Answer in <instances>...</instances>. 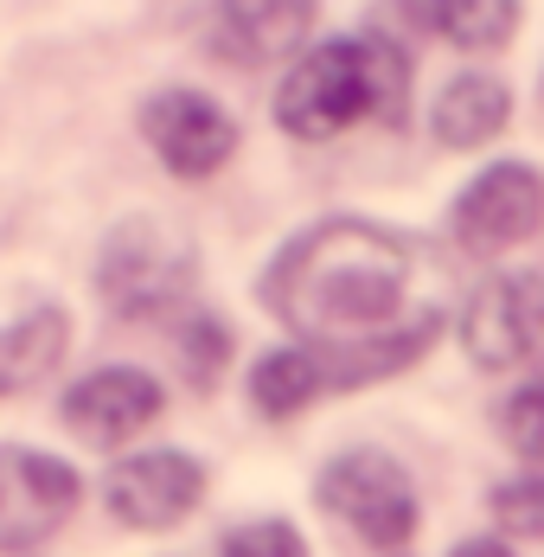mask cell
Masks as SVG:
<instances>
[{
  "instance_id": "obj_13",
  "label": "cell",
  "mask_w": 544,
  "mask_h": 557,
  "mask_svg": "<svg viewBox=\"0 0 544 557\" xmlns=\"http://www.w3.org/2000/svg\"><path fill=\"white\" fill-rule=\"evenodd\" d=\"M64 346H71V314L64 308H33V314L7 321L0 327V404L33 391L39 379H52Z\"/></svg>"
},
{
  "instance_id": "obj_6",
  "label": "cell",
  "mask_w": 544,
  "mask_h": 557,
  "mask_svg": "<svg viewBox=\"0 0 544 557\" xmlns=\"http://www.w3.org/2000/svg\"><path fill=\"white\" fill-rule=\"evenodd\" d=\"M544 339V276L532 270H493L461 308V352L481 372H512Z\"/></svg>"
},
{
  "instance_id": "obj_14",
  "label": "cell",
  "mask_w": 544,
  "mask_h": 557,
  "mask_svg": "<svg viewBox=\"0 0 544 557\" xmlns=\"http://www.w3.org/2000/svg\"><path fill=\"white\" fill-rule=\"evenodd\" d=\"M397 13L461 52H493L519 26V0H397Z\"/></svg>"
},
{
  "instance_id": "obj_1",
  "label": "cell",
  "mask_w": 544,
  "mask_h": 557,
  "mask_svg": "<svg viewBox=\"0 0 544 557\" xmlns=\"http://www.w3.org/2000/svg\"><path fill=\"white\" fill-rule=\"evenodd\" d=\"M263 308L314 346L333 391L404 372L442 334V276L410 231L321 219L295 231L263 270Z\"/></svg>"
},
{
  "instance_id": "obj_5",
  "label": "cell",
  "mask_w": 544,
  "mask_h": 557,
  "mask_svg": "<svg viewBox=\"0 0 544 557\" xmlns=\"http://www.w3.org/2000/svg\"><path fill=\"white\" fill-rule=\"evenodd\" d=\"M539 224H544V173L532 161H493L448 206L455 244L474 250V257H499V250L526 244Z\"/></svg>"
},
{
  "instance_id": "obj_18",
  "label": "cell",
  "mask_w": 544,
  "mask_h": 557,
  "mask_svg": "<svg viewBox=\"0 0 544 557\" xmlns=\"http://www.w3.org/2000/svg\"><path fill=\"white\" fill-rule=\"evenodd\" d=\"M224 557H308V539L288 519H250L224 532Z\"/></svg>"
},
{
  "instance_id": "obj_19",
  "label": "cell",
  "mask_w": 544,
  "mask_h": 557,
  "mask_svg": "<svg viewBox=\"0 0 544 557\" xmlns=\"http://www.w3.org/2000/svg\"><path fill=\"white\" fill-rule=\"evenodd\" d=\"M224 352H231V346H224V327H218V321H186V339H180V359L193 366V379H212Z\"/></svg>"
},
{
  "instance_id": "obj_12",
  "label": "cell",
  "mask_w": 544,
  "mask_h": 557,
  "mask_svg": "<svg viewBox=\"0 0 544 557\" xmlns=\"http://www.w3.org/2000/svg\"><path fill=\"white\" fill-rule=\"evenodd\" d=\"M506 122H512V90H506L499 77H487V71H461V77H448L442 97H435V110H430L435 141L455 148V154L487 148Z\"/></svg>"
},
{
  "instance_id": "obj_15",
  "label": "cell",
  "mask_w": 544,
  "mask_h": 557,
  "mask_svg": "<svg viewBox=\"0 0 544 557\" xmlns=\"http://www.w3.org/2000/svg\"><path fill=\"white\" fill-rule=\"evenodd\" d=\"M321 391H333L326 379L321 352L314 346H270L257 366H250V404H257V417H270V423H288V417H301Z\"/></svg>"
},
{
  "instance_id": "obj_11",
  "label": "cell",
  "mask_w": 544,
  "mask_h": 557,
  "mask_svg": "<svg viewBox=\"0 0 544 557\" xmlns=\"http://www.w3.org/2000/svg\"><path fill=\"white\" fill-rule=\"evenodd\" d=\"M314 0H206L212 46L237 64H275L314 33Z\"/></svg>"
},
{
  "instance_id": "obj_17",
  "label": "cell",
  "mask_w": 544,
  "mask_h": 557,
  "mask_svg": "<svg viewBox=\"0 0 544 557\" xmlns=\"http://www.w3.org/2000/svg\"><path fill=\"white\" fill-rule=\"evenodd\" d=\"M499 423H506V443L519 448L526 461H544V379L512 391L506 410H499Z\"/></svg>"
},
{
  "instance_id": "obj_10",
  "label": "cell",
  "mask_w": 544,
  "mask_h": 557,
  "mask_svg": "<svg viewBox=\"0 0 544 557\" xmlns=\"http://www.w3.org/2000/svg\"><path fill=\"white\" fill-rule=\"evenodd\" d=\"M161 410H166V391H161V379L141 372V366H97V372H84L77 385L64 391V404H58V417H64L90 448L135 443Z\"/></svg>"
},
{
  "instance_id": "obj_7",
  "label": "cell",
  "mask_w": 544,
  "mask_h": 557,
  "mask_svg": "<svg viewBox=\"0 0 544 557\" xmlns=\"http://www.w3.org/2000/svg\"><path fill=\"white\" fill-rule=\"evenodd\" d=\"M84 481L46 448L0 443V552H33L77 512Z\"/></svg>"
},
{
  "instance_id": "obj_9",
  "label": "cell",
  "mask_w": 544,
  "mask_h": 557,
  "mask_svg": "<svg viewBox=\"0 0 544 557\" xmlns=\"http://www.w3.org/2000/svg\"><path fill=\"white\" fill-rule=\"evenodd\" d=\"M103 500L135 532H166L206 500V468L186 448H141V455H122L109 468Z\"/></svg>"
},
{
  "instance_id": "obj_20",
  "label": "cell",
  "mask_w": 544,
  "mask_h": 557,
  "mask_svg": "<svg viewBox=\"0 0 544 557\" xmlns=\"http://www.w3.org/2000/svg\"><path fill=\"white\" fill-rule=\"evenodd\" d=\"M455 557H512L499 539H468V545H455Z\"/></svg>"
},
{
  "instance_id": "obj_2",
  "label": "cell",
  "mask_w": 544,
  "mask_h": 557,
  "mask_svg": "<svg viewBox=\"0 0 544 557\" xmlns=\"http://www.w3.org/2000/svg\"><path fill=\"white\" fill-rule=\"evenodd\" d=\"M404 110H410V58L384 33L308 46L275 84V122L295 141H333L359 122H404Z\"/></svg>"
},
{
  "instance_id": "obj_16",
  "label": "cell",
  "mask_w": 544,
  "mask_h": 557,
  "mask_svg": "<svg viewBox=\"0 0 544 557\" xmlns=\"http://www.w3.org/2000/svg\"><path fill=\"white\" fill-rule=\"evenodd\" d=\"M493 519L512 539H544V474H519L493 487Z\"/></svg>"
},
{
  "instance_id": "obj_3",
  "label": "cell",
  "mask_w": 544,
  "mask_h": 557,
  "mask_svg": "<svg viewBox=\"0 0 544 557\" xmlns=\"http://www.w3.org/2000/svg\"><path fill=\"white\" fill-rule=\"evenodd\" d=\"M193 276H199V250L166 219H122L97 257V288L115 321H154L180 308L193 295Z\"/></svg>"
},
{
  "instance_id": "obj_4",
  "label": "cell",
  "mask_w": 544,
  "mask_h": 557,
  "mask_svg": "<svg viewBox=\"0 0 544 557\" xmlns=\"http://www.w3.org/2000/svg\"><path fill=\"white\" fill-rule=\"evenodd\" d=\"M321 506L372 552H404L417 532V487L384 448H346L321 468Z\"/></svg>"
},
{
  "instance_id": "obj_8",
  "label": "cell",
  "mask_w": 544,
  "mask_h": 557,
  "mask_svg": "<svg viewBox=\"0 0 544 557\" xmlns=\"http://www.w3.org/2000/svg\"><path fill=\"white\" fill-rule=\"evenodd\" d=\"M141 141L161 154L166 173H180V180H212V173L237 154V115L224 110L218 97H206V90L173 84V90H154V97L141 103Z\"/></svg>"
}]
</instances>
